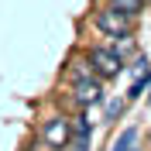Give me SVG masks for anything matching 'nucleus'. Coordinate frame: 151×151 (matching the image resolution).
Here are the masks:
<instances>
[{
    "mask_svg": "<svg viewBox=\"0 0 151 151\" xmlns=\"http://www.w3.org/2000/svg\"><path fill=\"white\" fill-rule=\"evenodd\" d=\"M93 24H96V31L106 35V38H120V35H131V31H134V17H131V14H120L117 7H110V4L96 10Z\"/></svg>",
    "mask_w": 151,
    "mask_h": 151,
    "instance_id": "f257e3e1",
    "label": "nucleus"
},
{
    "mask_svg": "<svg viewBox=\"0 0 151 151\" xmlns=\"http://www.w3.org/2000/svg\"><path fill=\"white\" fill-rule=\"evenodd\" d=\"M86 58H89V65H93V76H100V79H117V76L124 72V58L113 52L110 45H96L86 52Z\"/></svg>",
    "mask_w": 151,
    "mask_h": 151,
    "instance_id": "f03ea898",
    "label": "nucleus"
},
{
    "mask_svg": "<svg viewBox=\"0 0 151 151\" xmlns=\"http://www.w3.org/2000/svg\"><path fill=\"white\" fill-rule=\"evenodd\" d=\"M69 137H72V120L62 117V113H55V117H48L41 124V144L48 151H62L69 144Z\"/></svg>",
    "mask_w": 151,
    "mask_h": 151,
    "instance_id": "7ed1b4c3",
    "label": "nucleus"
},
{
    "mask_svg": "<svg viewBox=\"0 0 151 151\" xmlns=\"http://www.w3.org/2000/svg\"><path fill=\"white\" fill-rule=\"evenodd\" d=\"M72 100L79 106H93L103 100V83H100V76H89V79H76L72 83Z\"/></svg>",
    "mask_w": 151,
    "mask_h": 151,
    "instance_id": "20e7f679",
    "label": "nucleus"
},
{
    "mask_svg": "<svg viewBox=\"0 0 151 151\" xmlns=\"http://www.w3.org/2000/svg\"><path fill=\"white\" fill-rule=\"evenodd\" d=\"M113 52H117V55L120 58H127V55H134V52H137V38H134V31L131 35H120V38H113Z\"/></svg>",
    "mask_w": 151,
    "mask_h": 151,
    "instance_id": "39448f33",
    "label": "nucleus"
},
{
    "mask_svg": "<svg viewBox=\"0 0 151 151\" xmlns=\"http://www.w3.org/2000/svg\"><path fill=\"white\" fill-rule=\"evenodd\" d=\"M89 76H93V65H89V58H79L76 55L72 62H69V79H89Z\"/></svg>",
    "mask_w": 151,
    "mask_h": 151,
    "instance_id": "423d86ee",
    "label": "nucleus"
},
{
    "mask_svg": "<svg viewBox=\"0 0 151 151\" xmlns=\"http://www.w3.org/2000/svg\"><path fill=\"white\" fill-rule=\"evenodd\" d=\"M106 4H110V7H117L120 14H131V17H137V14L144 10V4H148V0H106Z\"/></svg>",
    "mask_w": 151,
    "mask_h": 151,
    "instance_id": "0eeeda50",
    "label": "nucleus"
},
{
    "mask_svg": "<svg viewBox=\"0 0 151 151\" xmlns=\"http://www.w3.org/2000/svg\"><path fill=\"white\" fill-rule=\"evenodd\" d=\"M134 141H137V127H127V131L113 141V151H134Z\"/></svg>",
    "mask_w": 151,
    "mask_h": 151,
    "instance_id": "6e6552de",
    "label": "nucleus"
},
{
    "mask_svg": "<svg viewBox=\"0 0 151 151\" xmlns=\"http://www.w3.org/2000/svg\"><path fill=\"white\" fill-rule=\"evenodd\" d=\"M89 141H93V137H79V134H72L62 151H89Z\"/></svg>",
    "mask_w": 151,
    "mask_h": 151,
    "instance_id": "1a4fd4ad",
    "label": "nucleus"
},
{
    "mask_svg": "<svg viewBox=\"0 0 151 151\" xmlns=\"http://www.w3.org/2000/svg\"><path fill=\"white\" fill-rule=\"evenodd\" d=\"M72 134H79V137H93V127L86 124V117H72Z\"/></svg>",
    "mask_w": 151,
    "mask_h": 151,
    "instance_id": "9d476101",
    "label": "nucleus"
},
{
    "mask_svg": "<svg viewBox=\"0 0 151 151\" xmlns=\"http://www.w3.org/2000/svg\"><path fill=\"white\" fill-rule=\"evenodd\" d=\"M148 79H151V76H137V79H134V86L127 89V100H137V96L144 93V86H148Z\"/></svg>",
    "mask_w": 151,
    "mask_h": 151,
    "instance_id": "9b49d317",
    "label": "nucleus"
},
{
    "mask_svg": "<svg viewBox=\"0 0 151 151\" xmlns=\"http://www.w3.org/2000/svg\"><path fill=\"white\" fill-rule=\"evenodd\" d=\"M124 110V103H120V100H117V103H110V106H106V117H110V120H113V117H117V113H120Z\"/></svg>",
    "mask_w": 151,
    "mask_h": 151,
    "instance_id": "f8f14e48",
    "label": "nucleus"
}]
</instances>
